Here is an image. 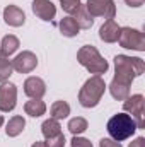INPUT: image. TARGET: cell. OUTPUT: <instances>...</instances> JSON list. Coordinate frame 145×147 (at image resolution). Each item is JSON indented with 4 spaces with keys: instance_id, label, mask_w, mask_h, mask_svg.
<instances>
[{
    "instance_id": "obj_1",
    "label": "cell",
    "mask_w": 145,
    "mask_h": 147,
    "mask_svg": "<svg viewBox=\"0 0 145 147\" xmlns=\"http://www.w3.org/2000/svg\"><path fill=\"white\" fill-rule=\"evenodd\" d=\"M106 91V82L101 75H92L79 91V103L84 108H96Z\"/></svg>"
},
{
    "instance_id": "obj_2",
    "label": "cell",
    "mask_w": 145,
    "mask_h": 147,
    "mask_svg": "<svg viewBox=\"0 0 145 147\" xmlns=\"http://www.w3.org/2000/svg\"><path fill=\"white\" fill-rule=\"evenodd\" d=\"M108 134L111 135L113 140H118V142H123L126 139H130L138 128H137V123L135 120L128 115V113H118V115H113L108 120Z\"/></svg>"
},
{
    "instance_id": "obj_3",
    "label": "cell",
    "mask_w": 145,
    "mask_h": 147,
    "mask_svg": "<svg viewBox=\"0 0 145 147\" xmlns=\"http://www.w3.org/2000/svg\"><path fill=\"white\" fill-rule=\"evenodd\" d=\"M77 62L94 75H103V74L108 72L109 69L108 62L101 57L97 48L91 46V45H85L77 51Z\"/></svg>"
},
{
    "instance_id": "obj_4",
    "label": "cell",
    "mask_w": 145,
    "mask_h": 147,
    "mask_svg": "<svg viewBox=\"0 0 145 147\" xmlns=\"http://www.w3.org/2000/svg\"><path fill=\"white\" fill-rule=\"evenodd\" d=\"M145 70V62L138 57L128 55H116L114 57V74H123L132 79L142 75Z\"/></svg>"
},
{
    "instance_id": "obj_5",
    "label": "cell",
    "mask_w": 145,
    "mask_h": 147,
    "mask_svg": "<svg viewBox=\"0 0 145 147\" xmlns=\"http://www.w3.org/2000/svg\"><path fill=\"white\" fill-rule=\"evenodd\" d=\"M118 43L121 48L126 50H135V51H145V36L142 31L133 29V28H121Z\"/></svg>"
},
{
    "instance_id": "obj_6",
    "label": "cell",
    "mask_w": 145,
    "mask_h": 147,
    "mask_svg": "<svg viewBox=\"0 0 145 147\" xmlns=\"http://www.w3.org/2000/svg\"><path fill=\"white\" fill-rule=\"evenodd\" d=\"M123 110L135 120L137 128H144L145 127V118H144L145 99L142 94H133V96H128L126 99H123Z\"/></svg>"
},
{
    "instance_id": "obj_7",
    "label": "cell",
    "mask_w": 145,
    "mask_h": 147,
    "mask_svg": "<svg viewBox=\"0 0 145 147\" xmlns=\"http://www.w3.org/2000/svg\"><path fill=\"white\" fill-rule=\"evenodd\" d=\"M84 7L92 19L103 17V19L109 21V19H114V16H116L114 0H87V3Z\"/></svg>"
},
{
    "instance_id": "obj_8",
    "label": "cell",
    "mask_w": 145,
    "mask_h": 147,
    "mask_svg": "<svg viewBox=\"0 0 145 147\" xmlns=\"http://www.w3.org/2000/svg\"><path fill=\"white\" fill-rule=\"evenodd\" d=\"M132 82L133 79L128 77V75H123V74H114L111 84H109V92L114 99L118 101H123L130 96V87H132Z\"/></svg>"
},
{
    "instance_id": "obj_9",
    "label": "cell",
    "mask_w": 145,
    "mask_h": 147,
    "mask_svg": "<svg viewBox=\"0 0 145 147\" xmlns=\"http://www.w3.org/2000/svg\"><path fill=\"white\" fill-rule=\"evenodd\" d=\"M17 105V86L12 82H2L0 86V111L9 113Z\"/></svg>"
},
{
    "instance_id": "obj_10",
    "label": "cell",
    "mask_w": 145,
    "mask_h": 147,
    "mask_svg": "<svg viewBox=\"0 0 145 147\" xmlns=\"http://www.w3.org/2000/svg\"><path fill=\"white\" fill-rule=\"evenodd\" d=\"M38 67V57L33 51H22L12 60V69L19 74H29Z\"/></svg>"
},
{
    "instance_id": "obj_11",
    "label": "cell",
    "mask_w": 145,
    "mask_h": 147,
    "mask_svg": "<svg viewBox=\"0 0 145 147\" xmlns=\"http://www.w3.org/2000/svg\"><path fill=\"white\" fill-rule=\"evenodd\" d=\"M33 12L41 21H53L56 16V7L51 0H33Z\"/></svg>"
},
{
    "instance_id": "obj_12",
    "label": "cell",
    "mask_w": 145,
    "mask_h": 147,
    "mask_svg": "<svg viewBox=\"0 0 145 147\" xmlns=\"http://www.w3.org/2000/svg\"><path fill=\"white\" fill-rule=\"evenodd\" d=\"M24 94L31 99H41L46 94V84L39 77H28L24 80Z\"/></svg>"
},
{
    "instance_id": "obj_13",
    "label": "cell",
    "mask_w": 145,
    "mask_h": 147,
    "mask_svg": "<svg viewBox=\"0 0 145 147\" xmlns=\"http://www.w3.org/2000/svg\"><path fill=\"white\" fill-rule=\"evenodd\" d=\"M3 21L12 28H21L26 22V14L17 5H7L3 9Z\"/></svg>"
},
{
    "instance_id": "obj_14",
    "label": "cell",
    "mask_w": 145,
    "mask_h": 147,
    "mask_svg": "<svg viewBox=\"0 0 145 147\" xmlns=\"http://www.w3.org/2000/svg\"><path fill=\"white\" fill-rule=\"evenodd\" d=\"M119 26L114 22V19H109L106 21L101 29H99V38L104 41V43H116L118 41V36H119Z\"/></svg>"
},
{
    "instance_id": "obj_15",
    "label": "cell",
    "mask_w": 145,
    "mask_h": 147,
    "mask_svg": "<svg viewBox=\"0 0 145 147\" xmlns=\"http://www.w3.org/2000/svg\"><path fill=\"white\" fill-rule=\"evenodd\" d=\"M24 127H26V120L21 115H15L7 121L5 134H7V137H17L24 132Z\"/></svg>"
},
{
    "instance_id": "obj_16",
    "label": "cell",
    "mask_w": 145,
    "mask_h": 147,
    "mask_svg": "<svg viewBox=\"0 0 145 147\" xmlns=\"http://www.w3.org/2000/svg\"><path fill=\"white\" fill-rule=\"evenodd\" d=\"M58 28H60V33H62L63 36H67V38L77 36V34H79V31H80L79 24L75 22V19H73L72 16L63 17V19L58 22Z\"/></svg>"
},
{
    "instance_id": "obj_17",
    "label": "cell",
    "mask_w": 145,
    "mask_h": 147,
    "mask_svg": "<svg viewBox=\"0 0 145 147\" xmlns=\"http://www.w3.org/2000/svg\"><path fill=\"white\" fill-rule=\"evenodd\" d=\"M19 48V39L14 34H7L0 41V57H10Z\"/></svg>"
},
{
    "instance_id": "obj_18",
    "label": "cell",
    "mask_w": 145,
    "mask_h": 147,
    "mask_svg": "<svg viewBox=\"0 0 145 147\" xmlns=\"http://www.w3.org/2000/svg\"><path fill=\"white\" fill-rule=\"evenodd\" d=\"M41 134L44 135V139H51V137L60 135V134H62V125H60V121L55 120V118L44 120L43 125H41Z\"/></svg>"
},
{
    "instance_id": "obj_19",
    "label": "cell",
    "mask_w": 145,
    "mask_h": 147,
    "mask_svg": "<svg viewBox=\"0 0 145 147\" xmlns=\"http://www.w3.org/2000/svg\"><path fill=\"white\" fill-rule=\"evenodd\" d=\"M50 118H55V120H63V118H67L68 115H70V105L67 103V101H55L53 105H51V108H50Z\"/></svg>"
},
{
    "instance_id": "obj_20",
    "label": "cell",
    "mask_w": 145,
    "mask_h": 147,
    "mask_svg": "<svg viewBox=\"0 0 145 147\" xmlns=\"http://www.w3.org/2000/svg\"><path fill=\"white\" fill-rule=\"evenodd\" d=\"M24 111H26V115H29L33 118H38V116L46 113V105L41 99H31V101H28L24 105Z\"/></svg>"
},
{
    "instance_id": "obj_21",
    "label": "cell",
    "mask_w": 145,
    "mask_h": 147,
    "mask_svg": "<svg viewBox=\"0 0 145 147\" xmlns=\"http://www.w3.org/2000/svg\"><path fill=\"white\" fill-rule=\"evenodd\" d=\"M73 19H75V22L79 24V28L80 29H89V28H92V24H94V19L87 14V10H85V7L82 5L75 14L72 16Z\"/></svg>"
},
{
    "instance_id": "obj_22",
    "label": "cell",
    "mask_w": 145,
    "mask_h": 147,
    "mask_svg": "<svg viewBox=\"0 0 145 147\" xmlns=\"http://www.w3.org/2000/svg\"><path fill=\"white\" fill-rule=\"evenodd\" d=\"M87 128H89V123H87V120L82 118V116H75V118H72V120L68 121V130H70L72 135H80V134H84Z\"/></svg>"
},
{
    "instance_id": "obj_23",
    "label": "cell",
    "mask_w": 145,
    "mask_h": 147,
    "mask_svg": "<svg viewBox=\"0 0 145 147\" xmlns=\"http://www.w3.org/2000/svg\"><path fill=\"white\" fill-rule=\"evenodd\" d=\"M12 60H9L7 57H0V84L7 82L9 77L12 75Z\"/></svg>"
},
{
    "instance_id": "obj_24",
    "label": "cell",
    "mask_w": 145,
    "mask_h": 147,
    "mask_svg": "<svg viewBox=\"0 0 145 147\" xmlns=\"http://www.w3.org/2000/svg\"><path fill=\"white\" fill-rule=\"evenodd\" d=\"M60 3H62V9L67 14H70V16H73L82 7V2L80 0H60Z\"/></svg>"
},
{
    "instance_id": "obj_25",
    "label": "cell",
    "mask_w": 145,
    "mask_h": 147,
    "mask_svg": "<svg viewBox=\"0 0 145 147\" xmlns=\"http://www.w3.org/2000/svg\"><path fill=\"white\" fill-rule=\"evenodd\" d=\"M65 135L63 134H60V135H56V137H51V139H46L44 140V146L46 147H65Z\"/></svg>"
},
{
    "instance_id": "obj_26",
    "label": "cell",
    "mask_w": 145,
    "mask_h": 147,
    "mask_svg": "<svg viewBox=\"0 0 145 147\" xmlns=\"http://www.w3.org/2000/svg\"><path fill=\"white\" fill-rule=\"evenodd\" d=\"M70 147H94L92 142L85 137H79V135H73V139L70 140Z\"/></svg>"
},
{
    "instance_id": "obj_27",
    "label": "cell",
    "mask_w": 145,
    "mask_h": 147,
    "mask_svg": "<svg viewBox=\"0 0 145 147\" xmlns=\"http://www.w3.org/2000/svg\"><path fill=\"white\" fill-rule=\"evenodd\" d=\"M99 147H123L118 140H113V139H101L99 140Z\"/></svg>"
},
{
    "instance_id": "obj_28",
    "label": "cell",
    "mask_w": 145,
    "mask_h": 147,
    "mask_svg": "<svg viewBox=\"0 0 145 147\" xmlns=\"http://www.w3.org/2000/svg\"><path fill=\"white\" fill-rule=\"evenodd\" d=\"M128 147H145V139L144 137H137L133 142H130Z\"/></svg>"
},
{
    "instance_id": "obj_29",
    "label": "cell",
    "mask_w": 145,
    "mask_h": 147,
    "mask_svg": "<svg viewBox=\"0 0 145 147\" xmlns=\"http://www.w3.org/2000/svg\"><path fill=\"white\" fill-rule=\"evenodd\" d=\"M145 0H125V3L126 5H130V7H142L144 5Z\"/></svg>"
},
{
    "instance_id": "obj_30",
    "label": "cell",
    "mask_w": 145,
    "mask_h": 147,
    "mask_svg": "<svg viewBox=\"0 0 145 147\" xmlns=\"http://www.w3.org/2000/svg\"><path fill=\"white\" fill-rule=\"evenodd\" d=\"M31 147H46V146H44V142H34Z\"/></svg>"
},
{
    "instance_id": "obj_31",
    "label": "cell",
    "mask_w": 145,
    "mask_h": 147,
    "mask_svg": "<svg viewBox=\"0 0 145 147\" xmlns=\"http://www.w3.org/2000/svg\"><path fill=\"white\" fill-rule=\"evenodd\" d=\"M3 121H5V120H3V116H2V115H0V127H2V125H3Z\"/></svg>"
}]
</instances>
